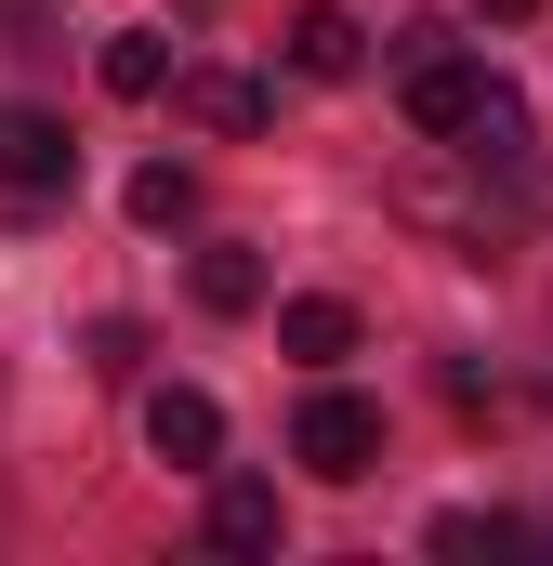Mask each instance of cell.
Here are the masks:
<instances>
[{"label":"cell","instance_id":"cell-1","mask_svg":"<svg viewBox=\"0 0 553 566\" xmlns=\"http://www.w3.org/2000/svg\"><path fill=\"white\" fill-rule=\"evenodd\" d=\"M396 93H409V119L435 145H461L474 119H488V93H501V66H474L448 27H396Z\"/></svg>","mask_w":553,"mask_h":566},{"label":"cell","instance_id":"cell-13","mask_svg":"<svg viewBox=\"0 0 553 566\" xmlns=\"http://www.w3.org/2000/svg\"><path fill=\"white\" fill-rule=\"evenodd\" d=\"M474 13H488V27H514V13H541V0H474Z\"/></svg>","mask_w":553,"mask_h":566},{"label":"cell","instance_id":"cell-9","mask_svg":"<svg viewBox=\"0 0 553 566\" xmlns=\"http://www.w3.org/2000/svg\"><path fill=\"white\" fill-rule=\"evenodd\" d=\"M171 80H185V66H171V40H158V27H119V40H106V93H119V106L171 93Z\"/></svg>","mask_w":553,"mask_h":566},{"label":"cell","instance_id":"cell-7","mask_svg":"<svg viewBox=\"0 0 553 566\" xmlns=\"http://www.w3.org/2000/svg\"><path fill=\"white\" fill-rule=\"evenodd\" d=\"M276 343H290L303 369H330V356H356V303H330V290H303V303H276Z\"/></svg>","mask_w":553,"mask_h":566},{"label":"cell","instance_id":"cell-8","mask_svg":"<svg viewBox=\"0 0 553 566\" xmlns=\"http://www.w3.org/2000/svg\"><path fill=\"white\" fill-rule=\"evenodd\" d=\"M171 93H185V119H211V133H264V80H225V66H185V80H171Z\"/></svg>","mask_w":553,"mask_h":566},{"label":"cell","instance_id":"cell-12","mask_svg":"<svg viewBox=\"0 0 553 566\" xmlns=\"http://www.w3.org/2000/svg\"><path fill=\"white\" fill-rule=\"evenodd\" d=\"M501 541H514L501 514H448V527H435V554H501Z\"/></svg>","mask_w":553,"mask_h":566},{"label":"cell","instance_id":"cell-6","mask_svg":"<svg viewBox=\"0 0 553 566\" xmlns=\"http://www.w3.org/2000/svg\"><path fill=\"white\" fill-rule=\"evenodd\" d=\"M211 554H276V488L264 474H225L211 488Z\"/></svg>","mask_w":553,"mask_h":566},{"label":"cell","instance_id":"cell-5","mask_svg":"<svg viewBox=\"0 0 553 566\" xmlns=\"http://www.w3.org/2000/svg\"><path fill=\"white\" fill-rule=\"evenodd\" d=\"M290 66H303V80H356V66H369V27L330 13V0H303V13H290Z\"/></svg>","mask_w":553,"mask_h":566},{"label":"cell","instance_id":"cell-10","mask_svg":"<svg viewBox=\"0 0 553 566\" xmlns=\"http://www.w3.org/2000/svg\"><path fill=\"white\" fill-rule=\"evenodd\" d=\"M185 211H198V171L185 158H145L133 171V224H185Z\"/></svg>","mask_w":553,"mask_h":566},{"label":"cell","instance_id":"cell-4","mask_svg":"<svg viewBox=\"0 0 553 566\" xmlns=\"http://www.w3.org/2000/svg\"><path fill=\"white\" fill-rule=\"evenodd\" d=\"M145 448L185 461V474H211V461H225V409H211L198 382H158V396H145Z\"/></svg>","mask_w":553,"mask_h":566},{"label":"cell","instance_id":"cell-11","mask_svg":"<svg viewBox=\"0 0 553 566\" xmlns=\"http://www.w3.org/2000/svg\"><path fill=\"white\" fill-rule=\"evenodd\" d=\"M198 303H211V316H251V303H264V264H251V251H198Z\"/></svg>","mask_w":553,"mask_h":566},{"label":"cell","instance_id":"cell-3","mask_svg":"<svg viewBox=\"0 0 553 566\" xmlns=\"http://www.w3.org/2000/svg\"><path fill=\"white\" fill-rule=\"evenodd\" d=\"M0 185H13V198H66V185H80V145H66V119L0 106Z\"/></svg>","mask_w":553,"mask_h":566},{"label":"cell","instance_id":"cell-2","mask_svg":"<svg viewBox=\"0 0 553 566\" xmlns=\"http://www.w3.org/2000/svg\"><path fill=\"white\" fill-rule=\"evenodd\" d=\"M290 461H303V474H330V488H356V474L383 461V409H369V396H343V382H316V396H303V422H290Z\"/></svg>","mask_w":553,"mask_h":566}]
</instances>
